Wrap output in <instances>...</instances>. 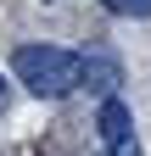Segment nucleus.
I'll return each instance as SVG.
<instances>
[{
  "label": "nucleus",
  "mask_w": 151,
  "mask_h": 156,
  "mask_svg": "<svg viewBox=\"0 0 151 156\" xmlns=\"http://www.w3.org/2000/svg\"><path fill=\"white\" fill-rule=\"evenodd\" d=\"M11 73L17 84L39 101H62V95L84 89V73H90V56L79 50H62V45H17L11 50Z\"/></svg>",
  "instance_id": "nucleus-1"
},
{
  "label": "nucleus",
  "mask_w": 151,
  "mask_h": 156,
  "mask_svg": "<svg viewBox=\"0 0 151 156\" xmlns=\"http://www.w3.org/2000/svg\"><path fill=\"white\" fill-rule=\"evenodd\" d=\"M95 134H101V145L112 151V145H123V140H134V117H129V106L112 95V101H101V112H95Z\"/></svg>",
  "instance_id": "nucleus-2"
},
{
  "label": "nucleus",
  "mask_w": 151,
  "mask_h": 156,
  "mask_svg": "<svg viewBox=\"0 0 151 156\" xmlns=\"http://www.w3.org/2000/svg\"><path fill=\"white\" fill-rule=\"evenodd\" d=\"M84 84H90V89H101L106 101H112V84H118V56H101V50H95V56H90Z\"/></svg>",
  "instance_id": "nucleus-3"
},
{
  "label": "nucleus",
  "mask_w": 151,
  "mask_h": 156,
  "mask_svg": "<svg viewBox=\"0 0 151 156\" xmlns=\"http://www.w3.org/2000/svg\"><path fill=\"white\" fill-rule=\"evenodd\" d=\"M101 6H106L112 17H140V23L151 17V0H101Z\"/></svg>",
  "instance_id": "nucleus-4"
},
{
  "label": "nucleus",
  "mask_w": 151,
  "mask_h": 156,
  "mask_svg": "<svg viewBox=\"0 0 151 156\" xmlns=\"http://www.w3.org/2000/svg\"><path fill=\"white\" fill-rule=\"evenodd\" d=\"M0 95H6V84H0Z\"/></svg>",
  "instance_id": "nucleus-5"
}]
</instances>
